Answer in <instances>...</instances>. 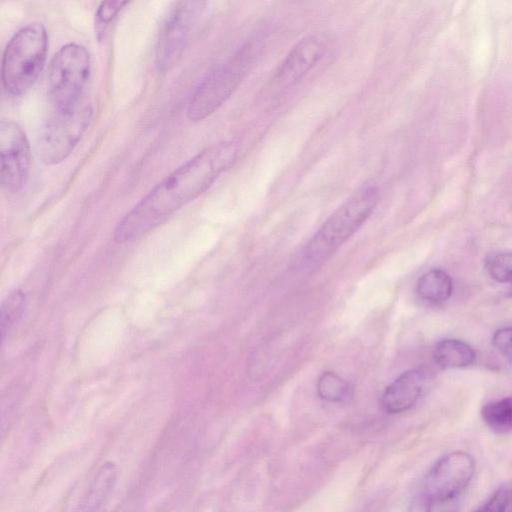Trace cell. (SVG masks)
Masks as SVG:
<instances>
[{
  "instance_id": "23",
  "label": "cell",
  "mask_w": 512,
  "mask_h": 512,
  "mask_svg": "<svg viewBox=\"0 0 512 512\" xmlns=\"http://www.w3.org/2000/svg\"><path fill=\"white\" fill-rule=\"evenodd\" d=\"M508 508H509L510 512H512V496L510 497Z\"/></svg>"
},
{
  "instance_id": "6",
  "label": "cell",
  "mask_w": 512,
  "mask_h": 512,
  "mask_svg": "<svg viewBox=\"0 0 512 512\" xmlns=\"http://www.w3.org/2000/svg\"><path fill=\"white\" fill-rule=\"evenodd\" d=\"M93 114V104L87 97L71 108L52 110L37 142L41 161L54 165L65 160L87 130Z\"/></svg>"
},
{
  "instance_id": "21",
  "label": "cell",
  "mask_w": 512,
  "mask_h": 512,
  "mask_svg": "<svg viewBox=\"0 0 512 512\" xmlns=\"http://www.w3.org/2000/svg\"><path fill=\"white\" fill-rule=\"evenodd\" d=\"M509 500L508 489L499 488L472 512H505L509 506Z\"/></svg>"
},
{
  "instance_id": "17",
  "label": "cell",
  "mask_w": 512,
  "mask_h": 512,
  "mask_svg": "<svg viewBox=\"0 0 512 512\" xmlns=\"http://www.w3.org/2000/svg\"><path fill=\"white\" fill-rule=\"evenodd\" d=\"M25 305L26 295L19 289L10 292L2 300L0 307V329L3 341L21 318Z\"/></svg>"
},
{
  "instance_id": "1",
  "label": "cell",
  "mask_w": 512,
  "mask_h": 512,
  "mask_svg": "<svg viewBox=\"0 0 512 512\" xmlns=\"http://www.w3.org/2000/svg\"><path fill=\"white\" fill-rule=\"evenodd\" d=\"M239 142L225 140L210 145L157 183L114 230L117 243L131 241L154 229L177 210L198 198L236 162Z\"/></svg>"
},
{
  "instance_id": "10",
  "label": "cell",
  "mask_w": 512,
  "mask_h": 512,
  "mask_svg": "<svg viewBox=\"0 0 512 512\" xmlns=\"http://www.w3.org/2000/svg\"><path fill=\"white\" fill-rule=\"evenodd\" d=\"M326 49V43L319 35L313 34L301 39L276 68L268 89L277 93L298 83L324 57Z\"/></svg>"
},
{
  "instance_id": "4",
  "label": "cell",
  "mask_w": 512,
  "mask_h": 512,
  "mask_svg": "<svg viewBox=\"0 0 512 512\" xmlns=\"http://www.w3.org/2000/svg\"><path fill=\"white\" fill-rule=\"evenodd\" d=\"M258 49L256 42L249 41L207 74L189 100L187 118L199 121L214 113L237 89Z\"/></svg>"
},
{
  "instance_id": "20",
  "label": "cell",
  "mask_w": 512,
  "mask_h": 512,
  "mask_svg": "<svg viewBox=\"0 0 512 512\" xmlns=\"http://www.w3.org/2000/svg\"><path fill=\"white\" fill-rule=\"evenodd\" d=\"M127 1H104L101 2L96 11V30L103 32L113 18L127 5Z\"/></svg>"
},
{
  "instance_id": "16",
  "label": "cell",
  "mask_w": 512,
  "mask_h": 512,
  "mask_svg": "<svg viewBox=\"0 0 512 512\" xmlns=\"http://www.w3.org/2000/svg\"><path fill=\"white\" fill-rule=\"evenodd\" d=\"M481 417L495 431L512 430V397L485 404L481 409Z\"/></svg>"
},
{
  "instance_id": "19",
  "label": "cell",
  "mask_w": 512,
  "mask_h": 512,
  "mask_svg": "<svg viewBox=\"0 0 512 512\" xmlns=\"http://www.w3.org/2000/svg\"><path fill=\"white\" fill-rule=\"evenodd\" d=\"M489 275L501 283L512 282V252H499L486 260Z\"/></svg>"
},
{
  "instance_id": "18",
  "label": "cell",
  "mask_w": 512,
  "mask_h": 512,
  "mask_svg": "<svg viewBox=\"0 0 512 512\" xmlns=\"http://www.w3.org/2000/svg\"><path fill=\"white\" fill-rule=\"evenodd\" d=\"M459 506L460 499L438 500L421 491L412 498L407 512H458Z\"/></svg>"
},
{
  "instance_id": "2",
  "label": "cell",
  "mask_w": 512,
  "mask_h": 512,
  "mask_svg": "<svg viewBox=\"0 0 512 512\" xmlns=\"http://www.w3.org/2000/svg\"><path fill=\"white\" fill-rule=\"evenodd\" d=\"M380 200L379 188L364 184L346 199L308 241L300 260L305 268L323 264L370 217Z\"/></svg>"
},
{
  "instance_id": "12",
  "label": "cell",
  "mask_w": 512,
  "mask_h": 512,
  "mask_svg": "<svg viewBox=\"0 0 512 512\" xmlns=\"http://www.w3.org/2000/svg\"><path fill=\"white\" fill-rule=\"evenodd\" d=\"M117 466L106 461L97 470L83 495L77 512H100L117 482Z\"/></svg>"
},
{
  "instance_id": "25",
  "label": "cell",
  "mask_w": 512,
  "mask_h": 512,
  "mask_svg": "<svg viewBox=\"0 0 512 512\" xmlns=\"http://www.w3.org/2000/svg\"><path fill=\"white\" fill-rule=\"evenodd\" d=\"M100 512H103V511H100Z\"/></svg>"
},
{
  "instance_id": "9",
  "label": "cell",
  "mask_w": 512,
  "mask_h": 512,
  "mask_svg": "<svg viewBox=\"0 0 512 512\" xmlns=\"http://www.w3.org/2000/svg\"><path fill=\"white\" fill-rule=\"evenodd\" d=\"M1 184L10 193L25 184L30 168V145L21 126L2 119L0 122Z\"/></svg>"
},
{
  "instance_id": "5",
  "label": "cell",
  "mask_w": 512,
  "mask_h": 512,
  "mask_svg": "<svg viewBox=\"0 0 512 512\" xmlns=\"http://www.w3.org/2000/svg\"><path fill=\"white\" fill-rule=\"evenodd\" d=\"M91 73L87 49L77 43L63 45L53 56L48 71V97L52 110L71 108L86 96Z\"/></svg>"
},
{
  "instance_id": "22",
  "label": "cell",
  "mask_w": 512,
  "mask_h": 512,
  "mask_svg": "<svg viewBox=\"0 0 512 512\" xmlns=\"http://www.w3.org/2000/svg\"><path fill=\"white\" fill-rule=\"evenodd\" d=\"M494 347L512 362V327L498 329L492 338Z\"/></svg>"
},
{
  "instance_id": "14",
  "label": "cell",
  "mask_w": 512,
  "mask_h": 512,
  "mask_svg": "<svg viewBox=\"0 0 512 512\" xmlns=\"http://www.w3.org/2000/svg\"><path fill=\"white\" fill-rule=\"evenodd\" d=\"M452 290L453 284L450 276L440 269L426 272L416 284L417 295L430 303H442L448 300Z\"/></svg>"
},
{
  "instance_id": "24",
  "label": "cell",
  "mask_w": 512,
  "mask_h": 512,
  "mask_svg": "<svg viewBox=\"0 0 512 512\" xmlns=\"http://www.w3.org/2000/svg\"><path fill=\"white\" fill-rule=\"evenodd\" d=\"M511 295H512V290H511Z\"/></svg>"
},
{
  "instance_id": "11",
  "label": "cell",
  "mask_w": 512,
  "mask_h": 512,
  "mask_svg": "<svg viewBox=\"0 0 512 512\" xmlns=\"http://www.w3.org/2000/svg\"><path fill=\"white\" fill-rule=\"evenodd\" d=\"M426 381L427 373L423 369L403 372L385 388L380 400L382 410L388 414L409 410L421 397Z\"/></svg>"
},
{
  "instance_id": "13",
  "label": "cell",
  "mask_w": 512,
  "mask_h": 512,
  "mask_svg": "<svg viewBox=\"0 0 512 512\" xmlns=\"http://www.w3.org/2000/svg\"><path fill=\"white\" fill-rule=\"evenodd\" d=\"M475 357L473 348L458 339H442L432 351L433 361L441 369L466 367L474 362Z\"/></svg>"
},
{
  "instance_id": "15",
  "label": "cell",
  "mask_w": 512,
  "mask_h": 512,
  "mask_svg": "<svg viewBox=\"0 0 512 512\" xmlns=\"http://www.w3.org/2000/svg\"><path fill=\"white\" fill-rule=\"evenodd\" d=\"M318 396L331 403H340L352 396V387L348 381L335 372H323L317 380Z\"/></svg>"
},
{
  "instance_id": "8",
  "label": "cell",
  "mask_w": 512,
  "mask_h": 512,
  "mask_svg": "<svg viewBox=\"0 0 512 512\" xmlns=\"http://www.w3.org/2000/svg\"><path fill=\"white\" fill-rule=\"evenodd\" d=\"M475 472L473 457L464 451L450 452L429 469L422 492L438 500L460 499Z\"/></svg>"
},
{
  "instance_id": "3",
  "label": "cell",
  "mask_w": 512,
  "mask_h": 512,
  "mask_svg": "<svg viewBox=\"0 0 512 512\" xmlns=\"http://www.w3.org/2000/svg\"><path fill=\"white\" fill-rule=\"evenodd\" d=\"M48 50V36L41 22L20 28L7 43L2 58V82L13 95L24 94L42 71Z\"/></svg>"
},
{
  "instance_id": "7",
  "label": "cell",
  "mask_w": 512,
  "mask_h": 512,
  "mask_svg": "<svg viewBox=\"0 0 512 512\" xmlns=\"http://www.w3.org/2000/svg\"><path fill=\"white\" fill-rule=\"evenodd\" d=\"M206 4L204 1H180L170 9L156 44L155 63L159 72H166L177 63Z\"/></svg>"
}]
</instances>
